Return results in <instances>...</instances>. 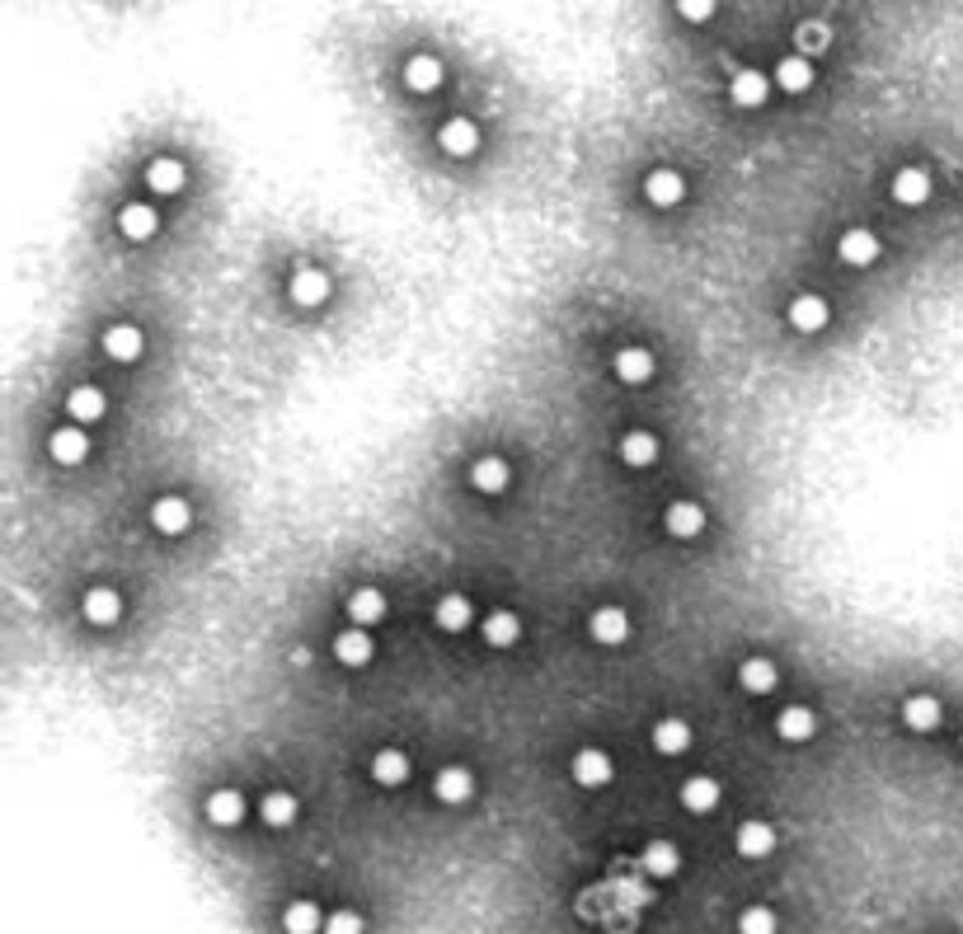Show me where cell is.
Returning <instances> with one entry per match:
<instances>
[{
    "label": "cell",
    "mask_w": 963,
    "mask_h": 934,
    "mask_svg": "<svg viewBox=\"0 0 963 934\" xmlns=\"http://www.w3.org/2000/svg\"><path fill=\"white\" fill-rule=\"evenodd\" d=\"M329 291H334V282H329L325 268H296L292 277H287V296H292V306L296 310H315V306H325L329 301Z\"/></svg>",
    "instance_id": "6da1fadb"
},
{
    "label": "cell",
    "mask_w": 963,
    "mask_h": 934,
    "mask_svg": "<svg viewBox=\"0 0 963 934\" xmlns=\"http://www.w3.org/2000/svg\"><path fill=\"white\" fill-rule=\"evenodd\" d=\"M776 841H780V831L766 822V817H747L743 827L733 831V850L743 859H766V855H776Z\"/></svg>",
    "instance_id": "7a4b0ae2"
},
{
    "label": "cell",
    "mask_w": 963,
    "mask_h": 934,
    "mask_svg": "<svg viewBox=\"0 0 963 934\" xmlns=\"http://www.w3.org/2000/svg\"><path fill=\"white\" fill-rule=\"evenodd\" d=\"M151 526H156L160 536H184L188 526H193V503H188L184 493H165L151 503Z\"/></svg>",
    "instance_id": "3957f363"
},
{
    "label": "cell",
    "mask_w": 963,
    "mask_h": 934,
    "mask_svg": "<svg viewBox=\"0 0 963 934\" xmlns=\"http://www.w3.org/2000/svg\"><path fill=\"white\" fill-rule=\"evenodd\" d=\"M785 315H790V329H799V334H818V329H827V320H832V306H827L818 291H799Z\"/></svg>",
    "instance_id": "277c9868"
},
{
    "label": "cell",
    "mask_w": 963,
    "mask_h": 934,
    "mask_svg": "<svg viewBox=\"0 0 963 934\" xmlns=\"http://www.w3.org/2000/svg\"><path fill=\"white\" fill-rule=\"evenodd\" d=\"M588 634H592V644H602V648H616L630 639V615L621 611V606H597V611L588 615Z\"/></svg>",
    "instance_id": "5b68a950"
},
{
    "label": "cell",
    "mask_w": 963,
    "mask_h": 934,
    "mask_svg": "<svg viewBox=\"0 0 963 934\" xmlns=\"http://www.w3.org/2000/svg\"><path fill=\"white\" fill-rule=\"evenodd\" d=\"M611 756L602 747H578L574 751V784L578 789H606L611 784Z\"/></svg>",
    "instance_id": "8992f818"
},
{
    "label": "cell",
    "mask_w": 963,
    "mask_h": 934,
    "mask_svg": "<svg viewBox=\"0 0 963 934\" xmlns=\"http://www.w3.org/2000/svg\"><path fill=\"white\" fill-rule=\"evenodd\" d=\"M146 188L151 193H160V198H174V193H184V184H188V169H184V160H174V155H156L151 165H146Z\"/></svg>",
    "instance_id": "52a82bcc"
},
{
    "label": "cell",
    "mask_w": 963,
    "mask_h": 934,
    "mask_svg": "<svg viewBox=\"0 0 963 934\" xmlns=\"http://www.w3.org/2000/svg\"><path fill=\"white\" fill-rule=\"evenodd\" d=\"M99 343H104V353H109L113 362H123V367H127V362H137V357L146 353V338H141V329H137V324H127V320L109 324Z\"/></svg>",
    "instance_id": "ba28073f"
},
{
    "label": "cell",
    "mask_w": 963,
    "mask_h": 934,
    "mask_svg": "<svg viewBox=\"0 0 963 934\" xmlns=\"http://www.w3.org/2000/svg\"><path fill=\"white\" fill-rule=\"evenodd\" d=\"M437 146L451 155V160H466V155L480 151V127L470 118H451V123L437 127Z\"/></svg>",
    "instance_id": "9c48e42d"
},
{
    "label": "cell",
    "mask_w": 963,
    "mask_h": 934,
    "mask_svg": "<svg viewBox=\"0 0 963 934\" xmlns=\"http://www.w3.org/2000/svg\"><path fill=\"white\" fill-rule=\"evenodd\" d=\"M663 526H668L672 540H696L700 531H705V507L691 503V498H677V503H668V512H663Z\"/></svg>",
    "instance_id": "30bf717a"
},
{
    "label": "cell",
    "mask_w": 963,
    "mask_h": 934,
    "mask_svg": "<svg viewBox=\"0 0 963 934\" xmlns=\"http://www.w3.org/2000/svg\"><path fill=\"white\" fill-rule=\"evenodd\" d=\"M334 658H339V667H367L376 658V639L367 629H339L334 634Z\"/></svg>",
    "instance_id": "8fae6325"
},
{
    "label": "cell",
    "mask_w": 963,
    "mask_h": 934,
    "mask_svg": "<svg viewBox=\"0 0 963 934\" xmlns=\"http://www.w3.org/2000/svg\"><path fill=\"white\" fill-rule=\"evenodd\" d=\"M66 414H71L76 428H85V423H99V418L109 414V399H104L99 385H76V390L66 395Z\"/></svg>",
    "instance_id": "7c38bea8"
},
{
    "label": "cell",
    "mask_w": 963,
    "mask_h": 934,
    "mask_svg": "<svg viewBox=\"0 0 963 934\" xmlns=\"http://www.w3.org/2000/svg\"><path fill=\"white\" fill-rule=\"evenodd\" d=\"M837 254H841V263H851V268H870V263L879 259V240H874V230L851 226V230H841Z\"/></svg>",
    "instance_id": "4fadbf2b"
},
{
    "label": "cell",
    "mask_w": 963,
    "mask_h": 934,
    "mask_svg": "<svg viewBox=\"0 0 963 934\" xmlns=\"http://www.w3.org/2000/svg\"><path fill=\"white\" fill-rule=\"evenodd\" d=\"M433 794L437 803H447V808H461L470 794H475V775L466 766H442L433 780Z\"/></svg>",
    "instance_id": "5bb4252c"
},
{
    "label": "cell",
    "mask_w": 963,
    "mask_h": 934,
    "mask_svg": "<svg viewBox=\"0 0 963 934\" xmlns=\"http://www.w3.org/2000/svg\"><path fill=\"white\" fill-rule=\"evenodd\" d=\"M931 174L917 165H907L893 174V202H902V207H926L931 202Z\"/></svg>",
    "instance_id": "9a60e30c"
},
{
    "label": "cell",
    "mask_w": 963,
    "mask_h": 934,
    "mask_svg": "<svg viewBox=\"0 0 963 934\" xmlns=\"http://www.w3.org/2000/svg\"><path fill=\"white\" fill-rule=\"evenodd\" d=\"M80 611H85V620L99 629H113L118 625V615H123V597L113 592V587H90L85 592V601H80Z\"/></svg>",
    "instance_id": "2e32d148"
},
{
    "label": "cell",
    "mask_w": 963,
    "mask_h": 934,
    "mask_svg": "<svg viewBox=\"0 0 963 934\" xmlns=\"http://www.w3.org/2000/svg\"><path fill=\"white\" fill-rule=\"evenodd\" d=\"M118 230H123L132 245H141V240H151L160 230V212L151 202H127L123 212H118Z\"/></svg>",
    "instance_id": "e0dca14e"
},
{
    "label": "cell",
    "mask_w": 963,
    "mask_h": 934,
    "mask_svg": "<svg viewBox=\"0 0 963 934\" xmlns=\"http://www.w3.org/2000/svg\"><path fill=\"white\" fill-rule=\"evenodd\" d=\"M442 80H447V71H442V62H437V57H428V52H414V57L404 62V85H409L414 94L442 90Z\"/></svg>",
    "instance_id": "ac0fdd59"
},
{
    "label": "cell",
    "mask_w": 963,
    "mask_h": 934,
    "mask_svg": "<svg viewBox=\"0 0 963 934\" xmlns=\"http://www.w3.org/2000/svg\"><path fill=\"white\" fill-rule=\"evenodd\" d=\"M47 456L57 460V465H80V460L90 456V437H85V428H57L52 437H47Z\"/></svg>",
    "instance_id": "d6986e66"
},
{
    "label": "cell",
    "mask_w": 963,
    "mask_h": 934,
    "mask_svg": "<svg viewBox=\"0 0 963 934\" xmlns=\"http://www.w3.org/2000/svg\"><path fill=\"white\" fill-rule=\"evenodd\" d=\"M433 620H437V629H447V634H461V629L475 620V606H470L466 592H442V597H437V606H433Z\"/></svg>",
    "instance_id": "ffe728a7"
},
{
    "label": "cell",
    "mask_w": 963,
    "mask_h": 934,
    "mask_svg": "<svg viewBox=\"0 0 963 934\" xmlns=\"http://www.w3.org/2000/svg\"><path fill=\"white\" fill-rule=\"evenodd\" d=\"M738 686L747 695H771L780 686V667L771 658H743L738 662Z\"/></svg>",
    "instance_id": "44dd1931"
},
{
    "label": "cell",
    "mask_w": 963,
    "mask_h": 934,
    "mask_svg": "<svg viewBox=\"0 0 963 934\" xmlns=\"http://www.w3.org/2000/svg\"><path fill=\"white\" fill-rule=\"evenodd\" d=\"M367 770H372V780L381 784V789H400V784L409 780V770H414V766H409V756H404L400 747H381V751L372 756V766H367Z\"/></svg>",
    "instance_id": "7402d4cb"
},
{
    "label": "cell",
    "mask_w": 963,
    "mask_h": 934,
    "mask_svg": "<svg viewBox=\"0 0 963 934\" xmlns=\"http://www.w3.org/2000/svg\"><path fill=\"white\" fill-rule=\"evenodd\" d=\"M940 719H945V709H940L935 695H907V700H902V723H907L912 733H935Z\"/></svg>",
    "instance_id": "603a6c76"
},
{
    "label": "cell",
    "mask_w": 963,
    "mask_h": 934,
    "mask_svg": "<svg viewBox=\"0 0 963 934\" xmlns=\"http://www.w3.org/2000/svg\"><path fill=\"white\" fill-rule=\"evenodd\" d=\"M207 822L212 827H240L245 822V794L240 789H212L207 794Z\"/></svg>",
    "instance_id": "cb8c5ba5"
},
{
    "label": "cell",
    "mask_w": 963,
    "mask_h": 934,
    "mask_svg": "<svg viewBox=\"0 0 963 934\" xmlns=\"http://www.w3.org/2000/svg\"><path fill=\"white\" fill-rule=\"evenodd\" d=\"M818 733V714L808 705H785L776 714V737L780 742H808V737Z\"/></svg>",
    "instance_id": "d4e9b609"
},
{
    "label": "cell",
    "mask_w": 963,
    "mask_h": 934,
    "mask_svg": "<svg viewBox=\"0 0 963 934\" xmlns=\"http://www.w3.org/2000/svg\"><path fill=\"white\" fill-rule=\"evenodd\" d=\"M644 198H649L653 207H677V202L686 198V179L677 169H653L649 179H644Z\"/></svg>",
    "instance_id": "484cf974"
},
{
    "label": "cell",
    "mask_w": 963,
    "mask_h": 934,
    "mask_svg": "<svg viewBox=\"0 0 963 934\" xmlns=\"http://www.w3.org/2000/svg\"><path fill=\"white\" fill-rule=\"evenodd\" d=\"M766 94H771V80H766L762 71H752V66H743V71L729 80V99L738 108H762Z\"/></svg>",
    "instance_id": "4316f807"
},
{
    "label": "cell",
    "mask_w": 963,
    "mask_h": 934,
    "mask_svg": "<svg viewBox=\"0 0 963 934\" xmlns=\"http://www.w3.org/2000/svg\"><path fill=\"white\" fill-rule=\"evenodd\" d=\"M480 634H484V644L489 648H513L517 639H522V615L517 611H489Z\"/></svg>",
    "instance_id": "83f0119b"
},
{
    "label": "cell",
    "mask_w": 963,
    "mask_h": 934,
    "mask_svg": "<svg viewBox=\"0 0 963 934\" xmlns=\"http://www.w3.org/2000/svg\"><path fill=\"white\" fill-rule=\"evenodd\" d=\"M259 817H264V827H292L296 817H301V798L287 794V789H273V794L259 798Z\"/></svg>",
    "instance_id": "f1b7e54d"
},
{
    "label": "cell",
    "mask_w": 963,
    "mask_h": 934,
    "mask_svg": "<svg viewBox=\"0 0 963 934\" xmlns=\"http://www.w3.org/2000/svg\"><path fill=\"white\" fill-rule=\"evenodd\" d=\"M611 371H616V381H625V385H644L653 376V353L649 348H621V353L611 357Z\"/></svg>",
    "instance_id": "f546056e"
},
{
    "label": "cell",
    "mask_w": 963,
    "mask_h": 934,
    "mask_svg": "<svg viewBox=\"0 0 963 934\" xmlns=\"http://www.w3.org/2000/svg\"><path fill=\"white\" fill-rule=\"evenodd\" d=\"M813 80H818V71H813V62H804L799 52L776 62V85L785 94H808V90H813Z\"/></svg>",
    "instance_id": "4dcf8cb0"
},
{
    "label": "cell",
    "mask_w": 963,
    "mask_h": 934,
    "mask_svg": "<svg viewBox=\"0 0 963 934\" xmlns=\"http://www.w3.org/2000/svg\"><path fill=\"white\" fill-rule=\"evenodd\" d=\"M719 798H724V794H719V780H710V775H691V780L682 784V808L696 812V817L715 812Z\"/></svg>",
    "instance_id": "1f68e13d"
},
{
    "label": "cell",
    "mask_w": 963,
    "mask_h": 934,
    "mask_svg": "<svg viewBox=\"0 0 963 934\" xmlns=\"http://www.w3.org/2000/svg\"><path fill=\"white\" fill-rule=\"evenodd\" d=\"M639 864L653 873V878H677V869H682V850L672 841H649L644 850H639Z\"/></svg>",
    "instance_id": "d6a6232c"
},
{
    "label": "cell",
    "mask_w": 963,
    "mask_h": 934,
    "mask_svg": "<svg viewBox=\"0 0 963 934\" xmlns=\"http://www.w3.org/2000/svg\"><path fill=\"white\" fill-rule=\"evenodd\" d=\"M348 615H353V625H358V629L381 625V620H386V592H376V587H358V592L348 597Z\"/></svg>",
    "instance_id": "836d02e7"
},
{
    "label": "cell",
    "mask_w": 963,
    "mask_h": 934,
    "mask_svg": "<svg viewBox=\"0 0 963 934\" xmlns=\"http://www.w3.org/2000/svg\"><path fill=\"white\" fill-rule=\"evenodd\" d=\"M653 751L658 756H682L686 747H691V728H686L682 719H658L653 723V733H649Z\"/></svg>",
    "instance_id": "e575fe53"
},
{
    "label": "cell",
    "mask_w": 963,
    "mask_h": 934,
    "mask_svg": "<svg viewBox=\"0 0 963 934\" xmlns=\"http://www.w3.org/2000/svg\"><path fill=\"white\" fill-rule=\"evenodd\" d=\"M325 920L329 916L320 911V906L301 897V902H292L287 911H282V930L287 934H325Z\"/></svg>",
    "instance_id": "d590c367"
},
{
    "label": "cell",
    "mask_w": 963,
    "mask_h": 934,
    "mask_svg": "<svg viewBox=\"0 0 963 934\" xmlns=\"http://www.w3.org/2000/svg\"><path fill=\"white\" fill-rule=\"evenodd\" d=\"M508 484H513V475H508V465L498 456H484L470 465V489L475 493H503Z\"/></svg>",
    "instance_id": "8d00e7d4"
},
{
    "label": "cell",
    "mask_w": 963,
    "mask_h": 934,
    "mask_svg": "<svg viewBox=\"0 0 963 934\" xmlns=\"http://www.w3.org/2000/svg\"><path fill=\"white\" fill-rule=\"evenodd\" d=\"M621 460L630 465V470H644V465H653L658 460V437L644 428H630L621 437Z\"/></svg>",
    "instance_id": "74e56055"
},
{
    "label": "cell",
    "mask_w": 963,
    "mask_h": 934,
    "mask_svg": "<svg viewBox=\"0 0 963 934\" xmlns=\"http://www.w3.org/2000/svg\"><path fill=\"white\" fill-rule=\"evenodd\" d=\"M794 43H799V57H804V62H813L818 52H827V47H832V29H827V24H818V19H808V24H799V29H794Z\"/></svg>",
    "instance_id": "f35d334b"
},
{
    "label": "cell",
    "mask_w": 963,
    "mask_h": 934,
    "mask_svg": "<svg viewBox=\"0 0 963 934\" xmlns=\"http://www.w3.org/2000/svg\"><path fill=\"white\" fill-rule=\"evenodd\" d=\"M738 934H780V916L771 906H743L738 911Z\"/></svg>",
    "instance_id": "ab89813d"
},
{
    "label": "cell",
    "mask_w": 963,
    "mask_h": 934,
    "mask_svg": "<svg viewBox=\"0 0 963 934\" xmlns=\"http://www.w3.org/2000/svg\"><path fill=\"white\" fill-rule=\"evenodd\" d=\"M325 934H367V925H362L358 911H329Z\"/></svg>",
    "instance_id": "60d3db41"
},
{
    "label": "cell",
    "mask_w": 963,
    "mask_h": 934,
    "mask_svg": "<svg viewBox=\"0 0 963 934\" xmlns=\"http://www.w3.org/2000/svg\"><path fill=\"white\" fill-rule=\"evenodd\" d=\"M710 15H715V5H705V0H691V5H682V19H691V24H705Z\"/></svg>",
    "instance_id": "b9f144b4"
}]
</instances>
